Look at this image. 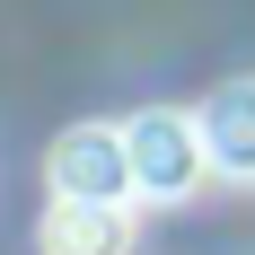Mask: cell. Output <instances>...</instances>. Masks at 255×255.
Here are the masks:
<instances>
[{"mask_svg": "<svg viewBox=\"0 0 255 255\" xmlns=\"http://www.w3.org/2000/svg\"><path fill=\"white\" fill-rule=\"evenodd\" d=\"M44 176H53V203H115V211H132V194H141L132 132L124 124H71L53 141Z\"/></svg>", "mask_w": 255, "mask_h": 255, "instance_id": "cell-1", "label": "cell"}, {"mask_svg": "<svg viewBox=\"0 0 255 255\" xmlns=\"http://www.w3.org/2000/svg\"><path fill=\"white\" fill-rule=\"evenodd\" d=\"M124 132H132V167H141V194H158V203H185V194L211 176L203 124H194V115H176V106H141Z\"/></svg>", "mask_w": 255, "mask_h": 255, "instance_id": "cell-2", "label": "cell"}, {"mask_svg": "<svg viewBox=\"0 0 255 255\" xmlns=\"http://www.w3.org/2000/svg\"><path fill=\"white\" fill-rule=\"evenodd\" d=\"M194 124H203L211 176L255 185V79H229V88H211V97L194 106Z\"/></svg>", "mask_w": 255, "mask_h": 255, "instance_id": "cell-3", "label": "cell"}, {"mask_svg": "<svg viewBox=\"0 0 255 255\" xmlns=\"http://www.w3.org/2000/svg\"><path fill=\"white\" fill-rule=\"evenodd\" d=\"M35 247L44 255H132V211H115V203H53Z\"/></svg>", "mask_w": 255, "mask_h": 255, "instance_id": "cell-4", "label": "cell"}]
</instances>
